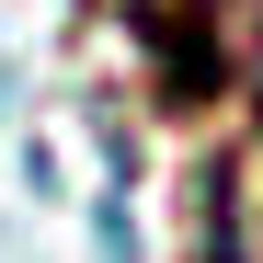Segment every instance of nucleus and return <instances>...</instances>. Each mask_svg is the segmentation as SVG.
Returning a JSON list of instances; mask_svg holds the SVG:
<instances>
[{
    "mask_svg": "<svg viewBox=\"0 0 263 263\" xmlns=\"http://www.w3.org/2000/svg\"><path fill=\"white\" fill-rule=\"evenodd\" d=\"M240 12H263V0H126V34L149 46V80L160 103H217L240 80Z\"/></svg>",
    "mask_w": 263,
    "mask_h": 263,
    "instance_id": "nucleus-1",
    "label": "nucleus"
},
{
    "mask_svg": "<svg viewBox=\"0 0 263 263\" xmlns=\"http://www.w3.org/2000/svg\"><path fill=\"white\" fill-rule=\"evenodd\" d=\"M252 92H263V46H252Z\"/></svg>",
    "mask_w": 263,
    "mask_h": 263,
    "instance_id": "nucleus-2",
    "label": "nucleus"
}]
</instances>
